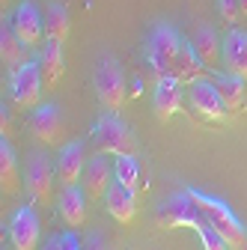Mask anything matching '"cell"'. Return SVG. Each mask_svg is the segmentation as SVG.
I'll use <instances>...</instances> for the list:
<instances>
[{"instance_id":"6da1fadb","label":"cell","mask_w":247,"mask_h":250,"mask_svg":"<svg viewBox=\"0 0 247 250\" xmlns=\"http://www.w3.org/2000/svg\"><path fill=\"white\" fill-rule=\"evenodd\" d=\"M185 191L194 197V203H197L200 211L206 214V221L224 235V241L229 244V250H247V227L235 217V211L229 208L226 200L211 197V194H206V191H197V188H191V185L185 188Z\"/></svg>"},{"instance_id":"7a4b0ae2","label":"cell","mask_w":247,"mask_h":250,"mask_svg":"<svg viewBox=\"0 0 247 250\" xmlns=\"http://www.w3.org/2000/svg\"><path fill=\"white\" fill-rule=\"evenodd\" d=\"M182 51V36L179 30L167 21H155L146 36V62L155 78H164V75H173L176 69V57Z\"/></svg>"},{"instance_id":"3957f363","label":"cell","mask_w":247,"mask_h":250,"mask_svg":"<svg viewBox=\"0 0 247 250\" xmlns=\"http://www.w3.org/2000/svg\"><path fill=\"white\" fill-rule=\"evenodd\" d=\"M92 81H96V96L104 104V110L116 113L122 104H125V99H128V83H125V75H122L119 62L110 54H102L96 60V75H92Z\"/></svg>"},{"instance_id":"277c9868","label":"cell","mask_w":247,"mask_h":250,"mask_svg":"<svg viewBox=\"0 0 247 250\" xmlns=\"http://www.w3.org/2000/svg\"><path fill=\"white\" fill-rule=\"evenodd\" d=\"M92 140H96V149L104 155H134L137 152V140H134L131 128L110 110L96 119Z\"/></svg>"},{"instance_id":"5b68a950","label":"cell","mask_w":247,"mask_h":250,"mask_svg":"<svg viewBox=\"0 0 247 250\" xmlns=\"http://www.w3.org/2000/svg\"><path fill=\"white\" fill-rule=\"evenodd\" d=\"M155 221L158 227L164 229H179V227H191L197 229L203 221H206V214L200 211V206L194 203V197L188 191H176L170 197H164L155 208Z\"/></svg>"},{"instance_id":"8992f818","label":"cell","mask_w":247,"mask_h":250,"mask_svg":"<svg viewBox=\"0 0 247 250\" xmlns=\"http://www.w3.org/2000/svg\"><path fill=\"white\" fill-rule=\"evenodd\" d=\"M42 89H45V81H42L36 57H30L24 66H18L9 75V99L15 110H33L36 104H42Z\"/></svg>"},{"instance_id":"52a82bcc","label":"cell","mask_w":247,"mask_h":250,"mask_svg":"<svg viewBox=\"0 0 247 250\" xmlns=\"http://www.w3.org/2000/svg\"><path fill=\"white\" fill-rule=\"evenodd\" d=\"M54 173H57V167H51L48 155L42 149H30L27 161H24V191L33 203H39V206L51 203V197H54Z\"/></svg>"},{"instance_id":"ba28073f","label":"cell","mask_w":247,"mask_h":250,"mask_svg":"<svg viewBox=\"0 0 247 250\" xmlns=\"http://www.w3.org/2000/svg\"><path fill=\"white\" fill-rule=\"evenodd\" d=\"M185 99H188L191 113L200 116V119H206V122H224V119L232 113V110L226 107L224 96H221L218 83H214V81H206V78L188 83V96H185Z\"/></svg>"},{"instance_id":"9c48e42d","label":"cell","mask_w":247,"mask_h":250,"mask_svg":"<svg viewBox=\"0 0 247 250\" xmlns=\"http://www.w3.org/2000/svg\"><path fill=\"white\" fill-rule=\"evenodd\" d=\"M27 128L45 146H66V119H63V113H60V107L54 102L36 104L30 119H27Z\"/></svg>"},{"instance_id":"30bf717a","label":"cell","mask_w":247,"mask_h":250,"mask_svg":"<svg viewBox=\"0 0 247 250\" xmlns=\"http://www.w3.org/2000/svg\"><path fill=\"white\" fill-rule=\"evenodd\" d=\"M9 24H12L18 39L30 51H39L48 42V36H45V18H42V12H39V6L33 3V0H21V3L15 6V12H12Z\"/></svg>"},{"instance_id":"8fae6325","label":"cell","mask_w":247,"mask_h":250,"mask_svg":"<svg viewBox=\"0 0 247 250\" xmlns=\"http://www.w3.org/2000/svg\"><path fill=\"white\" fill-rule=\"evenodd\" d=\"M42 238V221L33 206H18L9 217V241L15 250H36Z\"/></svg>"},{"instance_id":"7c38bea8","label":"cell","mask_w":247,"mask_h":250,"mask_svg":"<svg viewBox=\"0 0 247 250\" xmlns=\"http://www.w3.org/2000/svg\"><path fill=\"white\" fill-rule=\"evenodd\" d=\"M182 81L176 75H164V78H155V92H152V107H155V116L161 122H170L179 110H182Z\"/></svg>"},{"instance_id":"4fadbf2b","label":"cell","mask_w":247,"mask_h":250,"mask_svg":"<svg viewBox=\"0 0 247 250\" xmlns=\"http://www.w3.org/2000/svg\"><path fill=\"white\" fill-rule=\"evenodd\" d=\"M113 167L107 164L104 158V152H99L96 158H89L86 167H83V176H81V185H83V191L89 200H102L107 194V188L113 185Z\"/></svg>"},{"instance_id":"5bb4252c","label":"cell","mask_w":247,"mask_h":250,"mask_svg":"<svg viewBox=\"0 0 247 250\" xmlns=\"http://www.w3.org/2000/svg\"><path fill=\"white\" fill-rule=\"evenodd\" d=\"M86 167V146L83 140H72L57 155V182L60 185H78Z\"/></svg>"},{"instance_id":"9a60e30c","label":"cell","mask_w":247,"mask_h":250,"mask_svg":"<svg viewBox=\"0 0 247 250\" xmlns=\"http://www.w3.org/2000/svg\"><path fill=\"white\" fill-rule=\"evenodd\" d=\"M86 191L83 185H63L57 197V211L69 227H83L86 224Z\"/></svg>"},{"instance_id":"2e32d148","label":"cell","mask_w":247,"mask_h":250,"mask_svg":"<svg viewBox=\"0 0 247 250\" xmlns=\"http://www.w3.org/2000/svg\"><path fill=\"white\" fill-rule=\"evenodd\" d=\"M104 206L113 214V221L131 224L137 217V191H131V188H125L122 182L113 179V185L107 188V194H104Z\"/></svg>"},{"instance_id":"e0dca14e","label":"cell","mask_w":247,"mask_h":250,"mask_svg":"<svg viewBox=\"0 0 247 250\" xmlns=\"http://www.w3.org/2000/svg\"><path fill=\"white\" fill-rule=\"evenodd\" d=\"M191 42L200 54V60L206 62V69H218V62L224 60V36H218V30L211 24H197Z\"/></svg>"},{"instance_id":"ac0fdd59","label":"cell","mask_w":247,"mask_h":250,"mask_svg":"<svg viewBox=\"0 0 247 250\" xmlns=\"http://www.w3.org/2000/svg\"><path fill=\"white\" fill-rule=\"evenodd\" d=\"M224 66L247 81V33L238 27H229L224 33Z\"/></svg>"},{"instance_id":"d6986e66","label":"cell","mask_w":247,"mask_h":250,"mask_svg":"<svg viewBox=\"0 0 247 250\" xmlns=\"http://www.w3.org/2000/svg\"><path fill=\"white\" fill-rule=\"evenodd\" d=\"M36 62H39V72H42V81H45V89H54L57 81L63 78L66 72V57H63V42H54L48 39L39 54H36Z\"/></svg>"},{"instance_id":"ffe728a7","label":"cell","mask_w":247,"mask_h":250,"mask_svg":"<svg viewBox=\"0 0 247 250\" xmlns=\"http://www.w3.org/2000/svg\"><path fill=\"white\" fill-rule=\"evenodd\" d=\"M0 60H3V69L12 75L18 66L30 60V48L18 39V33L12 30V24H0Z\"/></svg>"},{"instance_id":"44dd1931","label":"cell","mask_w":247,"mask_h":250,"mask_svg":"<svg viewBox=\"0 0 247 250\" xmlns=\"http://www.w3.org/2000/svg\"><path fill=\"white\" fill-rule=\"evenodd\" d=\"M24 182V173L18 170V155L9 137H0V185L3 194H18V188Z\"/></svg>"},{"instance_id":"7402d4cb","label":"cell","mask_w":247,"mask_h":250,"mask_svg":"<svg viewBox=\"0 0 247 250\" xmlns=\"http://www.w3.org/2000/svg\"><path fill=\"white\" fill-rule=\"evenodd\" d=\"M203 72H206V62L200 60L194 42H191V39H182V51H179V57H176V69H173V75H176L185 86H188V83L200 81Z\"/></svg>"},{"instance_id":"603a6c76","label":"cell","mask_w":247,"mask_h":250,"mask_svg":"<svg viewBox=\"0 0 247 250\" xmlns=\"http://www.w3.org/2000/svg\"><path fill=\"white\" fill-rule=\"evenodd\" d=\"M42 18H45V36L48 39H54V42H66L69 39L72 18H69V12H66L63 3L51 0V3L45 6V12H42Z\"/></svg>"},{"instance_id":"cb8c5ba5","label":"cell","mask_w":247,"mask_h":250,"mask_svg":"<svg viewBox=\"0 0 247 250\" xmlns=\"http://www.w3.org/2000/svg\"><path fill=\"white\" fill-rule=\"evenodd\" d=\"M214 83H218V89H221V96H224V102H226V107L235 113V110H241L244 107V96H247V81L244 78H238V75H232V72H226V75H214Z\"/></svg>"},{"instance_id":"d4e9b609","label":"cell","mask_w":247,"mask_h":250,"mask_svg":"<svg viewBox=\"0 0 247 250\" xmlns=\"http://www.w3.org/2000/svg\"><path fill=\"white\" fill-rule=\"evenodd\" d=\"M113 176H116V182L131 188V191H140V185H143V173H140V164L134 155H116Z\"/></svg>"},{"instance_id":"484cf974","label":"cell","mask_w":247,"mask_h":250,"mask_svg":"<svg viewBox=\"0 0 247 250\" xmlns=\"http://www.w3.org/2000/svg\"><path fill=\"white\" fill-rule=\"evenodd\" d=\"M197 235H200V241H203L206 250H229V244L224 241V235L214 229L208 221H203V224L197 227Z\"/></svg>"},{"instance_id":"4316f807","label":"cell","mask_w":247,"mask_h":250,"mask_svg":"<svg viewBox=\"0 0 247 250\" xmlns=\"http://www.w3.org/2000/svg\"><path fill=\"white\" fill-rule=\"evenodd\" d=\"M42 250H81V244H78V238L72 232H57V235H51L45 241Z\"/></svg>"},{"instance_id":"83f0119b","label":"cell","mask_w":247,"mask_h":250,"mask_svg":"<svg viewBox=\"0 0 247 250\" xmlns=\"http://www.w3.org/2000/svg\"><path fill=\"white\" fill-rule=\"evenodd\" d=\"M218 12H221V18H224L226 24H235V21L241 18V12H238V0H218Z\"/></svg>"},{"instance_id":"f1b7e54d","label":"cell","mask_w":247,"mask_h":250,"mask_svg":"<svg viewBox=\"0 0 247 250\" xmlns=\"http://www.w3.org/2000/svg\"><path fill=\"white\" fill-rule=\"evenodd\" d=\"M12 134V122H9V113H6V104H3V137Z\"/></svg>"},{"instance_id":"f546056e","label":"cell","mask_w":247,"mask_h":250,"mask_svg":"<svg viewBox=\"0 0 247 250\" xmlns=\"http://www.w3.org/2000/svg\"><path fill=\"white\" fill-rule=\"evenodd\" d=\"M238 12H241V18L247 15V0H238Z\"/></svg>"}]
</instances>
